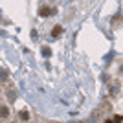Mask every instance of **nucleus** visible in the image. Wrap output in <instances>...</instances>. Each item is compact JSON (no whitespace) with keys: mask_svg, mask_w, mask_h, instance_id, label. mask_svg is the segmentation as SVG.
Wrapping results in <instances>:
<instances>
[{"mask_svg":"<svg viewBox=\"0 0 123 123\" xmlns=\"http://www.w3.org/2000/svg\"><path fill=\"white\" fill-rule=\"evenodd\" d=\"M105 123H116V121H112V119H107V121H105Z\"/></svg>","mask_w":123,"mask_h":123,"instance_id":"nucleus-5","label":"nucleus"},{"mask_svg":"<svg viewBox=\"0 0 123 123\" xmlns=\"http://www.w3.org/2000/svg\"><path fill=\"white\" fill-rule=\"evenodd\" d=\"M39 13H41V17H50V15H53L55 11L51 9V7H42V9L39 11Z\"/></svg>","mask_w":123,"mask_h":123,"instance_id":"nucleus-1","label":"nucleus"},{"mask_svg":"<svg viewBox=\"0 0 123 123\" xmlns=\"http://www.w3.org/2000/svg\"><path fill=\"white\" fill-rule=\"evenodd\" d=\"M61 33H62V28H61V26H55L53 31H51V35H53V37H59Z\"/></svg>","mask_w":123,"mask_h":123,"instance_id":"nucleus-3","label":"nucleus"},{"mask_svg":"<svg viewBox=\"0 0 123 123\" xmlns=\"http://www.w3.org/2000/svg\"><path fill=\"white\" fill-rule=\"evenodd\" d=\"M28 118H30V114H28V112H24V110H22V112H20V119H28Z\"/></svg>","mask_w":123,"mask_h":123,"instance_id":"nucleus-4","label":"nucleus"},{"mask_svg":"<svg viewBox=\"0 0 123 123\" xmlns=\"http://www.w3.org/2000/svg\"><path fill=\"white\" fill-rule=\"evenodd\" d=\"M6 116H9V108L7 107H0V118H6Z\"/></svg>","mask_w":123,"mask_h":123,"instance_id":"nucleus-2","label":"nucleus"}]
</instances>
